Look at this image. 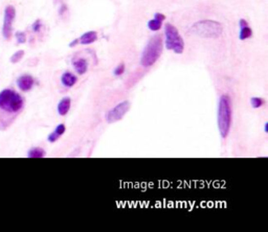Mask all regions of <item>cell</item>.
I'll return each mask as SVG.
<instances>
[{"mask_svg":"<svg viewBox=\"0 0 268 232\" xmlns=\"http://www.w3.org/2000/svg\"><path fill=\"white\" fill-rule=\"evenodd\" d=\"M24 107V99L11 88L0 91V130L8 129Z\"/></svg>","mask_w":268,"mask_h":232,"instance_id":"obj_1","label":"cell"},{"mask_svg":"<svg viewBox=\"0 0 268 232\" xmlns=\"http://www.w3.org/2000/svg\"><path fill=\"white\" fill-rule=\"evenodd\" d=\"M232 121V99L230 95L223 94L219 99L218 104V129L221 137L224 139L229 136Z\"/></svg>","mask_w":268,"mask_h":232,"instance_id":"obj_2","label":"cell"},{"mask_svg":"<svg viewBox=\"0 0 268 232\" xmlns=\"http://www.w3.org/2000/svg\"><path fill=\"white\" fill-rule=\"evenodd\" d=\"M162 50H163L162 37L156 35L151 38L142 53V58H141L142 66L145 68L153 66L157 62V60L161 58Z\"/></svg>","mask_w":268,"mask_h":232,"instance_id":"obj_3","label":"cell"},{"mask_svg":"<svg viewBox=\"0 0 268 232\" xmlns=\"http://www.w3.org/2000/svg\"><path fill=\"white\" fill-rule=\"evenodd\" d=\"M191 32L201 38L217 39L222 35L223 26L215 20H201L192 25Z\"/></svg>","mask_w":268,"mask_h":232,"instance_id":"obj_4","label":"cell"},{"mask_svg":"<svg viewBox=\"0 0 268 232\" xmlns=\"http://www.w3.org/2000/svg\"><path fill=\"white\" fill-rule=\"evenodd\" d=\"M164 37H166L164 44H166V49L168 50L174 51L177 54H181L183 52L184 41L173 24L167 23L164 25Z\"/></svg>","mask_w":268,"mask_h":232,"instance_id":"obj_5","label":"cell"},{"mask_svg":"<svg viewBox=\"0 0 268 232\" xmlns=\"http://www.w3.org/2000/svg\"><path fill=\"white\" fill-rule=\"evenodd\" d=\"M130 110V103L128 100L121 101L120 104L113 107L111 110H109L105 114V118L108 124H113V122L120 121L123 119L124 116H125L128 111Z\"/></svg>","mask_w":268,"mask_h":232,"instance_id":"obj_6","label":"cell"},{"mask_svg":"<svg viewBox=\"0 0 268 232\" xmlns=\"http://www.w3.org/2000/svg\"><path fill=\"white\" fill-rule=\"evenodd\" d=\"M16 17V10L13 5H8L4 10V20L2 26V35L6 40H10L13 32V22Z\"/></svg>","mask_w":268,"mask_h":232,"instance_id":"obj_7","label":"cell"},{"mask_svg":"<svg viewBox=\"0 0 268 232\" xmlns=\"http://www.w3.org/2000/svg\"><path fill=\"white\" fill-rule=\"evenodd\" d=\"M17 85L20 90L23 92H27L32 90V88L35 85V79H34L31 74H23V76L18 78Z\"/></svg>","mask_w":268,"mask_h":232,"instance_id":"obj_8","label":"cell"},{"mask_svg":"<svg viewBox=\"0 0 268 232\" xmlns=\"http://www.w3.org/2000/svg\"><path fill=\"white\" fill-rule=\"evenodd\" d=\"M166 20V15H163L162 13H155L154 18L149 20L148 22V29L152 32H157L161 29L162 22Z\"/></svg>","mask_w":268,"mask_h":232,"instance_id":"obj_9","label":"cell"},{"mask_svg":"<svg viewBox=\"0 0 268 232\" xmlns=\"http://www.w3.org/2000/svg\"><path fill=\"white\" fill-rule=\"evenodd\" d=\"M239 26H240V33H239V39L241 41L247 40L252 37V30L250 26L249 22L246 21L245 19H240L239 21Z\"/></svg>","mask_w":268,"mask_h":232,"instance_id":"obj_10","label":"cell"},{"mask_svg":"<svg viewBox=\"0 0 268 232\" xmlns=\"http://www.w3.org/2000/svg\"><path fill=\"white\" fill-rule=\"evenodd\" d=\"M72 67L74 68L75 72H77L79 76H83L88 70V61L84 58H80V59H74L72 60Z\"/></svg>","mask_w":268,"mask_h":232,"instance_id":"obj_11","label":"cell"},{"mask_svg":"<svg viewBox=\"0 0 268 232\" xmlns=\"http://www.w3.org/2000/svg\"><path fill=\"white\" fill-rule=\"evenodd\" d=\"M98 40V33L95 31H89L84 33L80 38H78V43L82 45H89L94 43Z\"/></svg>","mask_w":268,"mask_h":232,"instance_id":"obj_12","label":"cell"},{"mask_svg":"<svg viewBox=\"0 0 268 232\" xmlns=\"http://www.w3.org/2000/svg\"><path fill=\"white\" fill-rule=\"evenodd\" d=\"M78 82V77L71 71H65L61 76V83L66 88L73 87Z\"/></svg>","mask_w":268,"mask_h":232,"instance_id":"obj_13","label":"cell"},{"mask_svg":"<svg viewBox=\"0 0 268 232\" xmlns=\"http://www.w3.org/2000/svg\"><path fill=\"white\" fill-rule=\"evenodd\" d=\"M71 99L70 97H65L59 101L58 107H57L59 115H61V116L67 115V113L71 110Z\"/></svg>","mask_w":268,"mask_h":232,"instance_id":"obj_14","label":"cell"},{"mask_svg":"<svg viewBox=\"0 0 268 232\" xmlns=\"http://www.w3.org/2000/svg\"><path fill=\"white\" fill-rule=\"evenodd\" d=\"M66 131V127L64 124H59L56 129L54 130V131L49 135V137H47V140H49L50 142L54 143L56 142L62 135H63Z\"/></svg>","mask_w":268,"mask_h":232,"instance_id":"obj_15","label":"cell"},{"mask_svg":"<svg viewBox=\"0 0 268 232\" xmlns=\"http://www.w3.org/2000/svg\"><path fill=\"white\" fill-rule=\"evenodd\" d=\"M44 156H45V151L42 148H39V147L32 148L29 151V153H27V157H30V158H42Z\"/></svg>","mask_w":268,"mask_h":232,"instance_id":"obj_16","label":"cell"},{"mask_svg":"<svg viewBox=\"0 0 268 232\" xmlns=\"http://www.w3.org/2000/svg\"><path fill=\"white\" fill-rule=\"evenodd\" d=\"M250 104H251V107L253 109H259L261 107H263L264 104H265V99H262V98H258V97H255V98H251L250 99Z\"/></svg>","mask_w":268,"mask_h":232,"instance_id":"obj_17","label":"cell"},{"mask_svg":"<svg viewBox=\"0 0 268 232\" xmlns=\"http://www.w3.org/2000/svg\"><path fill=\"white\" fill-rule=\"evenodd\" d=\"M24 56V51L23 50H18L11 57V62L12 63H18L20 60H21Z\"/></svg>","mask_w":268,"mask_h":232,"instance_id":"obj_18","label":"cell"},{"mask_svg":"<svg viewBox=\"0 0 268 232\" xmlns=\"http://www.w3.org/2000/svg\"><path fill=\"white\" fill-rule=\"evenodd\" d=\"M125 69H126V66L124 63H121L120 65L116 66L114 68V70H113V74L115 77H120V76H123L124 72H125Z\"/></svg>","mask_w":268,"mask_h":232,"instance_id":"obj_19","label":"cell"},{"mask_svg":"<svg viewBox=\"0 0 268 232\" xmlns=\"http://www.w3.org/2000/svg\"><path fill=\"white\" fill-rule=\"evenodd\" d=\"M15 37L17 39L18 44H23V43L26 42V35H25L24 32H17Z\"/></svg>","mask_w":268,"mask_h":232,"instance_id":"obj_20","label":"cell"},{"mask_svg":"<svg viewBox=\"0 0 268 232\" xmlns=\"http://www.w3.org/2000/svg\"><path fill=\"white\" fill-rule=\"evenodd\" d=\"M32 30L34 33H40V31L42 30V22H41V20H36L35 22L33 23L32 25Z\"/></svg>","mask_w":268,"mask_h":232,"instance_id":"obj_21","label":"cell"},{"mask_svg":"<svg viewBox=\"0 0 268 232\" xmlns=\"http://www.w3.org/2000/svg\"><path fill=\"white\" fill-rule=\"evenodd\" d=\"M68 12V8H67V5L66 4H62L60 6V10H59V15L60 16H63L64 14H66Z\"/></svg>","mask_w":268,"mask_h":232,"instance_id":"obj_22","label":"cell"},{"mask_svg":"<svg viewBox=\"0 0 268 232\" xmlns=\"http://www.w3.org/2000/svg\"><path fill=\"white\" fill-rule=\"evenodd\" d=\"M264 131H265V133H268V122H265V125H264Z\"/></svg>","mask_w":268,"mask_h":232,"instance_id":"obj_23","label":"cell"},{"mask_svg":"<svg viewBox=\"0 0 268 232\" xmlns=\"http://www.w3.org/2000/svg\"><path fill=\"white\" fill-rule=\"evenodd\" d=\"M58 1H62V0H54V2H58Z\"/></svg>","mask_w":268,"mask_h":232,"instance_id":"obj_24","label":"cell"}]
</instances>
